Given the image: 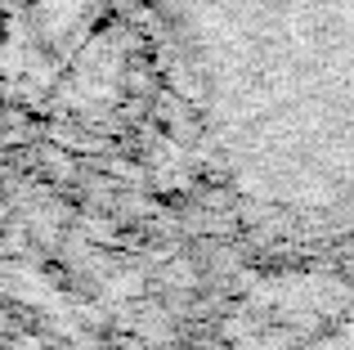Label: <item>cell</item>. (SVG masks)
<instances>
[{"instance_id":"1","label":"cell","mask_w":354,"mask_h":350,"mask_svg":"<svg viewBox=\"0 0 354 350\" xmlns=\"http://www.w3.org/2000/svg\"><path fill=\"white\" fill-rule=\"evenodd\" d=\"M207 131L274 202L354 193V0H166Z\"/></svg>"},{"instance_id":"2","label":"cell","mask_w":354,"mask_h":350,"mask_svg":"<svg viewBox=\"0 0 354 350\" xmlns=\"http://www.w3.org/2000/svg\"><path fill=\"white\" fill-rule=\"evenodd\" d=\"M99 0H0V54H59L90 27Z\"/></svg>"}]
</instances>
